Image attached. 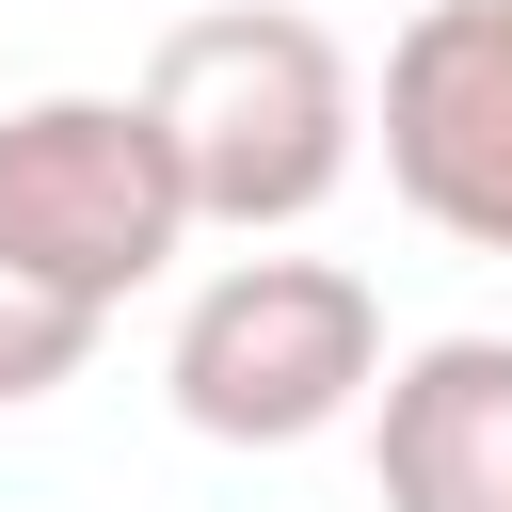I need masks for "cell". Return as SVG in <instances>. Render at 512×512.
<instances>
[{"mask_svg": "<svg viewBox=\"0 0 512 512\" xmlns=\"http://www.w3.org/2000/svg\"><path fill=\"white\" fill-rule=\"evenodd\" d=\"M384 192L464 240V256H512V0H416L384 32Z\"/></svg>", "mask_w": 512, "mask_h": 512, "instance_id": "4", "label": "cell"}, {"mask_svg": "<svg viewBox=\"0 0 512 512\" xmlns=\"http://www.w3.org/2000/svg\"><path fill=\"white\" fill-rule=\"evenodd\" d=\"M176 240H192V176L144 96H16L0 112V256L16 272L128 304L176 272Z\"/></svg>", "mask_w": 512, "mask_h": 512, "instance_id": "3", "label": "cell"}, {"mask_svg": "<svg viewBox=\"0 0 512 512\" xmlns=\"http://www.w3.org/2000/svg\"><path fill=\"white\" fill-rule=\"evenodd\" d=\"M96 336H112V304H80V288H48V272L0 256V416L16 400H64L96 368Z\"/></svg>", "mask_w": 512, "mask_h": 512, "instance_id": "6", "label": "cell"}, {"mask_svg": "<svg viewBox=\"0 0 512 512\" xmlns=\"http://www.w3.org/2000/svg\"><path fill=\"white\" fill-rule=\"evenodd\" d=\"M144 112L176 128V176H192V224L224 240H288L336 208V176L368 160V80L320 16L288 0H224V16H176L160 64H144Z\"/></svg>", "mask_w": 512, "mask_h": 512, "instance_id": "1", "label": "cell"}, {"mask_svg": "<svg viewBox=\"0 0 512 512\" xmlns=\"http://www.w3.org/2000/svg\"><path fill=\"white\" fill-rule=\"evenodd\" d=\"M384 512H512V336H416L368 400Z\"/></svg>", "mask_w": 512, "mask_h": 512, "instance_id": "5", "label": "cell"}, {"mask_svg": "<svg viewBox=\"0 0 512 512\" xmlns=\"http://www.w3.org/2000/svg\"><path fill=\"white\" fill-rule=\"evenodd\" d=\"M160 384H176V416L208 448H320L336 416L384 400V304L336 256H224L176 304Z\"/></svg>", "mask_w": 512, "mask_h": 512, "instance_id": "2", "label": "cell"}]
</instances>
